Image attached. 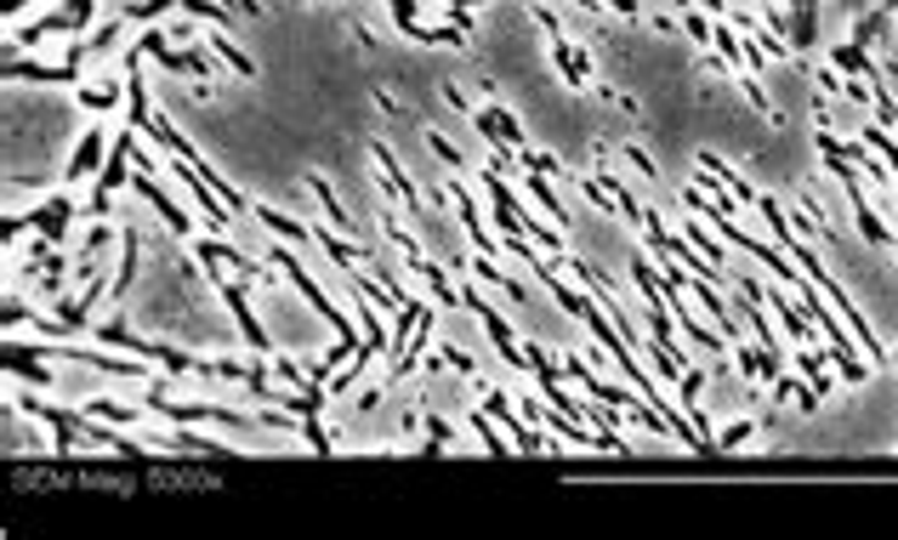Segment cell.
<instances>
[{"label":"cell","mask_w":898,"mask_h":540,"mask_svg":"<svg viewBox=\"0 0 898 540\" xmlns=\"http://www.w3.org/2000/svg\"><path fill=\"white\" fill-rule=\"evenodd\" d=\"M609 12H620V18H642V0H603Z\"/></svg>","instance_id":"obj_20"},{"label":"cell","mask_w":898,"mask_h":540,"mask_svg":"<svg viewBox=\"0 0 898 540\" xmlns=\"http://www.w3.org/2000/svg\"><path fill=\"white\" fill-rule=\"evenodd\" d=\"M7 80H34V86H80V69H69V63H34V52H29V63H23V58H7Z\"/></svg>","instance_id":"obj_6"},{"label":"cell","mask_w":898,"mask_h":540,"mask_svg":"<svg viewBox=\"0 0 898 540\" xmlns=\"http://www.w3.org/2000/svg\"><path fill=\"white\" fill-rule=\"evenodd\" d=\"M438 359L449 364V370H456V376H467V381H478V364L461 353V348H449V341H438Z\"/></svg>","instance_id":"obj_17"},{"label":"cell","mask_w":898,"mask_h":540,"mask_svg":"<svg viewBox=\"0 0 898 540\" xmlns=\"http://www.w3.org/2000/svg\"><path fill=\"white\" fill-rule=\"evenodd\" d=\"M552 63H558V74L569 80V86H591V58L580 52V46L563 34V40H552Z\"/></svg>","instance_id":"obj_10"},{"label":"cell","mask_w":898,"mask_h":540,"mask_svg":"<svg viewBox=\"0 0 898 540\" xmlns=\"http://www.w3.org/2000/svg\"><path fill=\"white\" fill-rule=\"evenodd\" d=\"M97 341H103V348H120V353H137L142 359V348H148V341L131 330V319L114 308V313H103V324H97Z\"/></svg>","instance_id":"obj_8"},{"label":"cell","mask_w":898,"mask_h":540,"mask_svg":"<svg viewBox=\"0 0 898 540\" xmlns=\"http://www.w3.org/2000/svg\"><path fill=\"white\" fill-rule=\"evenodd\" d=\"M40 359V348H23L18 336H7V381H29V387H58V370H46V364H34Z\"/></svg>","instance_id":"obj_5"},{"label":"cell","mask_w":898,"mask_h":540,"mask_svg":"<svg viewBox=\"0 0 898 540\" xmlns=\"http://www.w3.org/2000/svg\"><path fill=\"white\" fill-rule=\"evenodd\" d=\"M166 34H171V40H193V23H188V18H166Z\"/></svg>","instance_id":"obj_21"},{"label":"cell","mask_w":898,"mask_h":540,"mask_svg":"<svg viewBox=\"0 0 898 540\" xmlns=\"http://www.w3.org/2000/svg\"><path fill=\"white\" fill-rule=\"evenodd\" d=\"M131 188H137V193H142V200L154 206V211H160V222H166L177 239H193V211H182V206L171 200V193H166V182H160V171H131Z\"/></svg>","instance_id":"obj_4"},{"label":"cell","mask_w":898,"mask_h":540,"mask_svg":"<svg viewBox=\"0 0 898 540\" xmlns=\"http://www.w3.org/2000/svg\"><path fill=\"white\" fill-rule=\"evenodd\" d=\"M206 52H217V58H222V63H228L233 74H257V63H251V58H245V52H239V46L228 40V34H211V40H206Z\"/></svg>","instance_id":"obj_15"},{"label":"cell","mask_w":898,"mask_h":540,"mask_svg":"<svg viewBox=\"0 0 898 540\" xmlns=\"http://www.w3.org/2000/svg\"><path fill=\"white\" fill-rule=\"evenodd\" d=\"M251 217L279 239V244H302V251H308V244H313V228L308 222H296V217H285V211H273V206H251Z\"/></svg>","instance_id":"obj_7"},{"label":"cell","mask_w":898,"mask_h":540,"mask_svg":"<svg viewBox=\"0 0 898 540\" xmlns=\"http://www.w3.org/2000/svg\"><path fill=\"white\" fill-rule=\"evenodd\" d=\"M80 217H86V211L69 200V193H52V200L34 206L29 217H18V211L7 217V244H18V239H23V228H34V239H46V244H74V239H69V228H74Z\"/></svg>","instance_id":"obj_1"},{"label":"cell","mask_w":898,"mask_h":540,"mask_svg":"<svg viewBox=\"0 0 898 540\" xmlns=\"http://www.w3.org/2000/svg\"><path fill=\"white\" fill-rule=\"evenodd\" d=\"M682 29H688V40H700V46H711V34H717V29H711L700 12H694V7L682 12Z\"/></svg>","instance_id":"obj_18"},{"label":"cell","mask_w":898,"mask_h":540,"mask_svg":"<svg viewBox=\"0 0 898 540\" xmlns=\"http://www.w3.org/2000/svg\"><path fill=\"white\" fill-rule=\"evenodd\" d=\"M523 188H529V200L546 211V217H552L558 228H569V211H563V200H558V193H552V182H546L540 171H523Z\"/></svg>","instance_id":"obj_12"},{"label":"cell","mask_w":898,"mask_h":540,"mask_svg":"<svg viewBox=\"0 0 898 540\" xmlns=\"http://www.w3.org/2000/svg\"><path fill=\"white\" fill-rule=\"evenodd\" d=\"M131 97V69L120 63V69H109V74H97V80H86L80 91H74V103L86 109V114H120V103Z\"/></svg>","instance_id":"obj_3"},{"label":"cell","mask_w":898,"mask_h":540,"mask_svg":"<svg viewBox=\"0 0 898 540\" xmlns=\"http://www.w3.org/2000/svg\"><path fill=\"white\" fill-rule=\"evenodd\" d=\"M308 193L325 206V217H330V228H341V233H353V217H347V206L336 200V188H330V177L325 171H308Z\"/></svg>","instance_id":"obj_11"},{"label":"cell","mask_w":898,"mask_h":540,"mask_svg":"<svg viewBox=\"0 0 898 540\" xmlns=\"http://www.w3.org/2000/svg\"><path fill=\"white\" fill-rule=\"evenodd\" d=\"M23 7H34V0H0V12H7V29H18V18H23Z\"/></svg>","instance_id":"obj_19"},{"label":"cell","mask_w":898,"mask_h":540,"mask_svg":"<svg viewBox=\"0 0 898 540\" xmlns=\"http://www.w3.org/2000/svg\"><path fill=\"white\" fill-rule=\"evenodd\" d=\"M80 410H86V416H97V421H109V427H131V432L148 421V410H131V404L109 399V392H97V399H86Z\"/></svg>","instance_id":"obj_9"},{"label":"cell","mask_w":898,"mask_h":540,"mask_svg":"<svg viewBox=\"0 0 898 540\" xmlns=\"http://www.w3.org/2000/svg\"><path fill=\"white\" fill-rule=\"evenodd\" d=\"M421 7H427V0H387V12H392V29L398 34H421Z\"/></svg>","instance_id":"obj_14"},{"label":"cell","mask_w":898,"mask_h":540,"mask_svg":"<svg viewBox=\"0 0 898 540\" xmlns=\"http://www.w3.org/2000/svg\"><path fill=\"white\" fill-rule=\"evenodd\" d=\"M177 12H188L193 23H211V29H228V23H233V12L222 7V0H182Z\"/></svg>","instance_id":"obj_13"},{"label":"cell","mask_w":898,"mask_h":540,"mask_svg":"<svg viewBox=\"0 0 898 540\" xmlns=\"http://www.w3.org/2000/svg\"><path fill=\"white\" fill-rule=\"evenodd\" d=\"M109 149H114V131H109V126H86L80 142H74V154L63 160V182H97V171H103Z\"/></svg>","instance_id":"obj_2"},{"label":"cell","mask_w":898,"mask_h":540,"mask_svg":"<svg viewBox=\"0 0 898 540\" xmlns=\"http://www.w3.org/2000/svg\"><path fill=\"white\" fill-rule=\"evenodd\" d=\"M427 154H432V160H443L449 171H467V154H461V149H456V142H449L443 131H427Z\"/></svg>","instance_id":"obj_16"}]
</instances>
